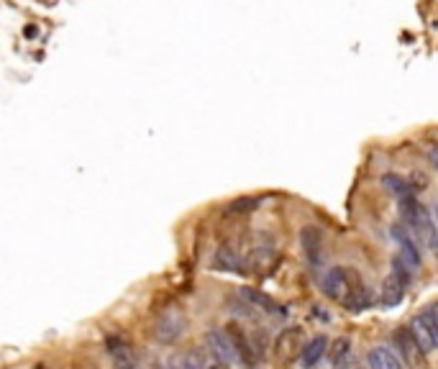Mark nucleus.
Returning a JSON list of instances; mask_svg holds the SVG:
<instances>
[{"label": "nucleus", "instance_id": "f257e3e1", "mask_svg": "<svg viewBox=\"0 0 438 369\" xmlns=\"http://www.w3.org/2000/svg\"><path fill=\"white\" fill-rule=\"evenodd\" d=\"M392 349L397 351V357L402 359V364H405L407 369H426L428 351L420 346V341L413 336L410 328H397V331L392 333Z\"/></svg>", "mask_w": 438, "mask_h": 369}, {"label": "nucleus", "instance_id": "f03ea898", "mask_svg": "<svg viewBox=\"0 0 438 369\" xmlns=\"http://www.w3.org/2000/svg\"><path fill=\"white\" fill-rule=\"evenodd\" d=\"M362 280L359 272L351 267H343V264H336V267H330L328 272L323 274V295L330 300H336V303H343V298L349 295V290L356 285V282Z\"/></svg>", "mask_w": 438, "mask_h": 369}, {"label": "nucleus", "instance_id": "7ed1b4c3", "mask_svg": "<svg viewBox=\"0 0 438 369\" xmlns=\"http://www.w3.org/2000/svg\"><path fill=\"white\" fill-rule=\"evenodd\" d=\"M203 341H205V346H208L210 357L216 359L221 367H231V364L239 362V354H236V346H234V341H231L229 331H223V328H210V331H205Z\"/></svg>", "mask_w": 438, "mask_h": 369}, {"label": "nucleus", "instance_id": "20e7f679", "mask_svg": "<svg viewBox=\"0 0 438 369\" xmlns=\"http://www.w3.org/2000/svg\"><path fill=\"white\" fill-rule=\"evenodd\" d=\"M300 246H303V254L308 267L313 274H318V269L323 267V231L318 226H305L300 231Z\"/></svg>", "mask_w": 438, "mask_h": 369}, {"label": "nucleus", "instance_id": "39448f33", "mask_svg": "<svg viewBox=\"0 0 438 369\" xmlns=\"http://www.w3.org/2000/svg\"><path fill=\"white\" fill-rule=\"evenodd\" d=\"M105 354L110 357L115 369H144L141 359L136 357L134 346L128 344L123 336H108L105 338Z\"/></svg>", "mask_w": 438, "mask_h": 369}, {"label": "nucleus", "instance_id": "423d86ee", "mask_svg": "<svg viewBox=\"0 0 438 369\" xmlns=\"http://www.w3.org/2000/svg\"><path fill=\"white\" fill-rule=\"evenodd\" d=\"M410 331H413V336L420 341V346L426 351H438V323L436 318L431 316V311H420L418 316H415L413 321H410V326H407Z\"/></svg>", "mask_w": 438, "mask_h": 369}, {"label": "nucleus", "instance_id": "0eeeda50", "mask_svg": "<svg viewBox=\"0 0 438 369\" xmlns=\"http://www.w3.org/2000/svg\"><path fill=\"white\" fill-rule=\"evenodd\" d=\"M184 326H187L184 316L172 308V311L162 313V318L154 323V336H157L159 344H174V341L184 333Z\"/></svg>", "mask_w": 438, "mask_h": 369}, {"label": "nucleus", "instance_id": "6e6552de", "mask_svg": "<svg viewBox=\"0 0 438 369\" xmlns=\"http://www.w3.org/2000/svg\"><path fill=\"white\" fill-rule=\"evenodd\" d=\"M167 369H218V362L210 357V351H177L167 359Z\"/></svg>", "mask_w": 438, "mask_h": 369}, {"label": "nucleus", "instance_id": "1a4fd4ad", "mask_svg": "<svg viewBox=\"0 0 438 369\" xmlns=\"http://www.w3.org/2000/svg\"><path fill=\"white\" fill-rule=\"evenodd\" d=\"M390 236H392L395 241H397V246H400V254L405 256V259L410 261L415 269H418L420 261H423V256H420V249H418V244H415L410 229H407L405 223H392V226H390Z\"/></svg>", "mask_w": 438, "mask_h": 369}, {"label": "nucleus", "instance_id": "9d476101", "mask_svg": "<svg viewBox=\"0 0 438 369\" xmlns=\"http://www.w3.org/2000/svg\"><path fill=\"white\" fill-rule=\"evenodd\" d=\"M375 303H380V298H377L375 293H372V287L367 285L364 280H359L354 287L349 290V295L343 298L341 306L346 308V311L351 313H362V311H369V308L375 306Z\"/></svg>", "mask_w": 438, "mask_h": 369}, {"label": "nucleus", "instance_id": "9b49d317", "mask_svg": "<svg viewBox=\"0 0 438 369\" xmlns=\"http://www.w3.org/2000/svg\"><path fill=\"white\" fill-rule=\"evenodd\" d=\"M305 344H308V341H305V336H303V328L292 326V328H287V331L280 333V338H277V346H274V349L280 351V357H285V359H292V357L300 359Z\"/></svg>", "mask_w": 438, "mask_h": 369}, {"label": "nucleus", "instance_id": "f8f14e48", "mask_svg": "<svg viewBox=\"0 0 438 369\" xmlns=\"http://www.w3.org/2000/svg\"><path fill=\"white\" fill-rule=\"evenodd\" d=\"M328 362L333 369H351L354 367V351H351V341L346 336H338L330 341Z\"/></svg>", "mask_w": 438, "mask_h": 369}, {"label": "nucleus", "instance_id": "ddd939ff", "mask_svg": "<svg viewBox=\"0 0 438 369\" xmlns=\"http://www.w3.org/2000/svg\"><path fill=\"white\" fill-rule=\"evenodd\" d=\"M328 349H330V344H328V338L325 336H313L308 344H305V349H303V354H300V367L303 369H313V367H318V362L328 354Z\"/></svg>", "mask_w": 438, "mask_h": 369}, {"label": "nucleus", "instance_id": "4468645a", "mask_svg": "<svg viewBox=\"0 0 438 369\" xmlns=\"http://www.w3.org/2000/svg\"><path fill=\"white\" fill-rule=\"evenodd\" d=\"M380 306L382 308H395V306H400V300L405 298V285H402L397 277H395L392 272L382 280V287H380Z\"/></svg>", "mask_w": 438, "mask_h": 369}, {"label": "nucleus", "instance_id": "2eb2a0df", "mask_svg": "<svg viewBox=\"0 0 438 369\" xmlns=\"http://www.w3.org/2000/svg\"><path fill=\"white\" fill-rule=\"evenodd\" d=\"M369 367L372 369H407L402 359L397 357V351L390 346H375L369 351Z\"/></svg>", "mask_w": 438, "mask_h": 369}, {"label": "nucleus", "instance_id": "dca6fc26", "mask_svg": "<svg viewBox=\"0 0 438 369\" xmlns=\"http://www.w3.org/2000/svg\"><path fill=\"white\" fill-rule=\"evenodd\" d=\"M241 298L246 300V303H251L254 308H259V311L272 313V316H280V313H285V311H280V306H277V303H274L269 295L259 293V290H254V287H241Z\"/></svg>", "mask_w": 438, "mask_h": 369}, {"label": "nucleus", "instance_id": "f3484780", "mask_svg": "<svg viewBox=\"0 0 438 369\" xmlns=\"http://www.w3.org/2000/svg\"><path fill=\"white\" fill-rule=\"evenodd\" d=\"M226 331H229L231 341H234L239 359H241V362H246V364H254L256 362V354H254V349H251V344H249V338L244 336L241 328H239V326H226Z\"/></svg>", "mask_w": 438, "mask_h": 369}, {"label": "nucleus", "instance_id": "a211bd4d", "mask_svg": "<svg viewBox=\"0 0 438 369\" xmlns=\"http://www.w3.org/2000/svg\"><path fill=\"white\" fill-rule=\"evenodd\" d=\"M213 267L229 269V272H239V269L244 267V261H241V256L236 254L234 246H226V244H223V246L216 251V256H213Z\"/></svg>", "mask_w": 438, "mask_h": 369}, {"label": "nucleus", "instance_id": "6ab92c4d", "mask_svg": "<svg viewBox=\"0 0 438 369\" xmlns=\"http://www.w3.org/2000/svg\"><path fill=\"white\" fill-rule=\"evenodd\" d=\"M382 184H385V187H387V192H392L397 200L413 195V187H410V182H407L405 177H400V175H385V177H382Z\"/></svg>", "mask_w": 438, "mask_h": 369}, {"label": "nucleus", "instance_id": "aec40b11", "mask_svg": "<svg viewBox=\"0 0 438 369\" xmlns=\"http://www.w3.org/2000/svg\"><path fill=\"white\" fill-rule=\"evenodd\" d=\"M413 272H415V267L405 259V256H402V254H395V256H392V274H395V277H397V280H400L405 287L410 285V282H413Z\"/></svg>", "mask_w": 438, "mask_h": 369}, {"label": "nucleus", "instance_id": "412c9836", "mask_svg": "<svg viewBox=\"0 0 438 369\" xmlns=\"http://www.w3.org/2000/svg\"><path fill=\"white\" fill-rule=\"evenodd\" d=\"M256 197H249V200H236V203H231V208H229V213H244V210H251V208H256Z\"/></svg>", "mask_w": 438, "mask_h": 369}]
</instances>
